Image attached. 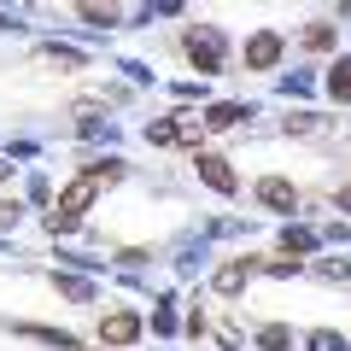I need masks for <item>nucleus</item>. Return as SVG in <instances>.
Instances as JSON below:
<instances>
[{"label": "nucleus", "mask_w": 351, "mask_h": 351, "mask_svg": "<svg viewBox=\"0 0 351 351\" xmlns=\"http://www.w3.org/2000/svg\"><path fill=\"white\" fill-rule=\"evenodd\" d=\"M117 176H123V164H117V158H112V164H94V170H82V176L71 182V188L59 193V205L47 211V228H53V234H71V228H76V217H82L88 205H94V193H100L106 182H117Z\"/></svg>", "instance_id": "f257e3e1"}, {"label": "nucleus", "mask_w": 351, "mask_h": 351, "mask_svg": "<svg viewBox=\"0 0 351 351\" xmlns=\"http://www.w3.org/2000/svg\"><path fill=\"white\" fill-rule=\"evenodd\" d=\"M188 59L199 64V71H217V64H223V41H217V29H188Z\"/></svg>", "instance_id": "f03ea898"}, {"label": "nucleus", "mask_w": 351, "mask_h": 351, "mask_svg": "<svg viewBox=\"0 0 351 351\" xmlns=\"http://www.w3.org/2000/svg\"><path fill=\"white\" fill-rule=\"evenodd\" d=\"M135 334H141V322L129 311H112V316H100V339L112 351H123V346H135Z\"/></svg>", "instance_id": "7ed1b4c3"}, {"label": "nucleus", "mask_w": 351, "mask_h": 351, "mask_svg": "<svg viewBox=\"0 0 351 351\" xmlns=\"http://www.w3.org/2000/svg\"><path fill=\"white\" fill-rule=\"evenodd\" d=\"M269 64H281V36L276 29H263V36L246 41V71H269Z\"/></svg>", "instance_id": "20e7f679"}, {"label": "nucleus", "mask_w": 351, "mask_h": 351, "mask_svg": "<svg viewBox=\"0 0 351 351\" xmlns=\"http://www.w3.org/2000/svg\"><path fill=\"white\" fill-rule=\"evenodd\" d=\"M258 199L269 205V211H293L299 193H293V182H281V176H263V182H258Z\"/></svg>", "instance_id": "39448f33"}, {"label": "nucleus", "mask_w": 351, "mask_h": 351, "mask_svg": "<svg viewBox=\"0 0 351 351\" xmlns=\"http://www.w3.org/2000/svg\"><path fill=\"white\" fill-rule=\"evenodd\" d=\"M199 176H205V188H217V193H234V170H228L217 152H199Z\"/></svg>", "instance_id": "423d86ee"}, {"label": "nucleus", "mask_w": 351, "mask_h": 351, "mask_svg": "<svg viewBox=\"0 0 351 351\" xmlns=\"http://www.w3.org/2000/svg\"><path fill=\"white\" fill-rule=\"evenodd\" d=\"M252 269H258L252 258H234V263H223V276H217V293H240V281H246Z\"/></svg>", "instance_id": "0eeeda50"}, {"label": "nucleus", "mask_w": 351, "mask_h": 351, "mask_svg": "<svg viewBox=\"0 0 351 351\" xmlns=\"http://www.w3.org/2000/svg\"><path fill=\"white\" fill-rule=\"evenodd\" d=\"M328 94H334L339 106H351V59H339L334 71H328Z\"/></svg>", "instance_id": "6e6552de"}, {"label": "nucleus", "mask_w": 351, "mask_h": 351, "mask_svg": "<svg viewBox=\"0 0 351 351\" xmlns=\"http://www.w3.org/2000/svg\"><path fill=\"white\" fill-rule=\"evenodd\" d=\"M334 24H311V29H304V47H316V53H328V47H334Z\"/></svg>", "instance_id": "1a4fd4ad"}, {"label": "nucleus", "mask_w": 351, "mask_h": 351, "mask_svg": "<svg viewBox=\"0 0 351 351\" xmlns=\"http://www.w3.org/2000/svg\"><path fill=\"white\" fill-rule=\"evenodd\" d=\"M240 117H246V106H211L205 123H211V129H228V123H240Z\"/></svg>", "instance_id": "9d476101"}, {"label": "nucleus", "mask_w": 351, "mask_h": 351, "mask_svg": "<svg viewBox=\"0 0 351 351\" xmlns=\"http://www.w3.org/2000/svg\"><path fill=\"white\" fill-rule=\"evenodd\" d=\"M258 346H263V351H287V346H293V334L276 322V328H263V334H258Z\"/></svg>", "instance_id": "9b49d317"}, {"label": "nucleus", "mask_w": 351, "mask_h": 351, "mask_svg": "<svg viewBox=\"0 0 351 351\" xmlns=\"http://www.w3.org/2000/svg\"><path fill=\"white\" fill-rule=\"evenodd\" d=\"M53 287H59L64 299H88V281L82 276H53Z\"/></svg>", "instance_id": "f8f14e48"}, {"label": "nucleus", "mask_w": 351, "mask_h": 351, "mask_svg": "<svg viewBox=\"0 0 351 351\" xmlns=\"http://www.w3.org/2000/svg\"><path fill=\"white\" fill-rule=\"evenodd\" d=\"M281 246H287V258H293V252H311V246H316V240H311V234H304V228H287V234H281Z\"/></svg>", "instance_id": "ddd939ff"}, {"label": "nucleus", "mask_w": 351, "mask_h": 351, "mask_svg": "<svg viewBox=\"0 0 351 351\" xmlns=\"http://www.w3.org/2000/svg\"><path fill=\"white\" fill-rule=\"evenodd\" d=\"M311 351H346V339L339 334H311Z\"/></svg>", "instance_id": "4468645a"}, {"label": "nucleus", "mask_w": 351, "mask_h": 351, "mask_svg": "<svg viewBox=\"0 0 351 351\" xmlns=\"http://www.w3.org/2000/svg\"><path fill=\"white\" fill-rule=\"evenodd\" d=\"M339 205H346V211H351V188H339Z\"/></svg>", "instance_id": "2eb2a0df"}, {"label": "nucleus", "mask_w": 351, "mask_h": 351, "mask_svg": "<svg viewBox=\"0 0 351 351\" xmlns=\"http://www.w3.org/2000/svg\"><path fill=\"white\" fill-rule=\"evenodd\" d=\"M6 176H12V170H6V164H0V182H6Z\"/></svg>", "instance_id": "dca6fc26"}]
</instances>
